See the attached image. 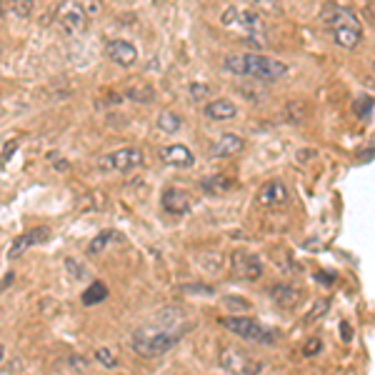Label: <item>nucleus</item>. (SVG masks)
Returning a JSON list of instances; mask_svg holds the SVG:
<instances>
[{
    "instance_id": "f257e3e1",
    "label": "nucleus",
    "mask_w": 375,
    "mask_h": 375,
    "mask_svg": "<svg viewBox=\"0 0 375 375\" xmlns=\"http://www.w3.org/2000/svg\"><path fill=\"white\" fill-rule=\"evenodd\" d=\"M223 68L233 76L255 78L263 83H276L288 76V65L260 53H233L223 60Z\"/></svg>"
},
{
    "instance_id": "f03ea898",
    "label": "nucleus",
    "mask_w": 375,
    "mask_h": 375,
    "mask_svg": "<svg viewBox=\"0 0 375 375\" xmlns=\"http://www.w3.org/2000/svg\"><path fill=\"white\" fill-rule=\"evenodd\" d=\"M320 18L330 28L335 43L340 48L353 50V48L360 45V41H363V25H360V20L355 18L353 10L338 6V3H325L320 10Z\"/></svg>"
},
{
    "instance_id": "7ed1b4c3",
    "label": "nucleus",
    "mask_w": 375,
    "mask_h": 375,
    "mask_svg": "<svg viewBox=\"0 0 375 375\" xmlns=\"http://www.w3.org/2000/svg\"><path fill=\"white\" fill-rule=\"evenodd\" d=\"M188 330L190 328L170 325V323H165L160 328H138L133 333V351L143 358H158L168 353L170 348H176Z\"/></svg>"
},
{
    "instance_id": "20e7f679",
    "label": "nucleus",
    "mask_w": 375,
    "mask_h": 375,
    "mask_svg": "<svg viewBox=\"0 0 375 375\" xmlns=\"http://www.w3.org/2000/svg\"><path fill=\"white\" fill-rule=\"evenodd\" d=\"M223 325H225V330H230V333L238 335V338L248 340V343H265V346H270V343L278 340L276 330L263 328L258 320H253V318H246V316L223 318Z\"/></svg>"
},
{
    "instance_id": "39448f33",
    "label": "nucleus",
    "mask_w": 375,
    "mask_h": 375,
    "mask_svg": "<svg viewBox=\"0 0 375 375\" xmlns=\"http://www.w3.org/2000/svg\"><path fill=\"white\" fill-rule=\"evenodd\" d=\"M218 363L230 375H260V370L265 368L263 360L253 358L246 351H238V348H223L218 355Z\"/></svg>"
},
{
    "instance_id": "423d86ee",
    "label": "nucleus",
    "mask_w": 375,
    "mask_h": 375,
    "mask_svg": "<svg viewBox=\"0 0 375 375\" xmlns=\"http://www.w3.org/2000/svg\"><path fill=\"white\" fill-rule=\"evenodd\" d=\"M220 23H223L225 28H243L246 30L248 41H258V38H263V33H265L263 18H260L258 13L243 10V8H238V6H230L228 10L220 15Z\"/></svg>"
},
{
    "instance_id": "0eeeda50",
    "label": "nucleus",
    "mask_w": 375,
    "mask_h": 375,
    "mask_svg": "<svg viewBox=\"0 0 375 375\" xmlns=\"http://www.w3.org/2000/svg\"><path fill=\"white\" fill-rule=\"evenodd\" d=\"M55 20H58V25L68 36H78L88 25V15H85V10H83L78 0H63L58 10H55Z\"/></svg>"
},
{
    "instance_id": "6e6552de",
    "label": "nucleus",
    "mask_w": 375,
    "mask_h": 375,
    "mask_svg": "<svg viewBox=\"0 0 375 375\" xmlns=\"http://www.w3.org/2000/svg\"><path fill=\"white\" fill-rule=\"evenodd\" d=\"M146 155H143L141 148H118L115 153L106 155V158L100 160V168L103 170H120V173H128V170L141 168Z\"/></svg>"
},
{
    "instance_id": "1a4fd4ad",
    "label": "nucleus",
    "mask_w": 375,
    "mask_h": 375,
    "mask_svg": "<svg viewBox=\"0 0 375 375\" xmlns=\"http://www.w3.org/2000/svg\"><path fill=\"white\" fill-rule=\"evenodd\" d=\"M233 273L243 281H258L263 276V263L258 255H253L248 250H235L233 253Z\"/></svg>"
},
{
    "instance_id": "9d476101",
    "label": "nucleus",
    "mask_w": 375,
    "mask_h": 375,
    "mask_svg": "<svg viewBox=\"0 0 375 375\" xmlns=\"http://www.w3.org/2000/svg\"><path fill=\"white\" fill-rule=\"evenodd\" d=\"M160 160H163L168 168H178V170H190L195 165V155L193 150L183 143H173V146L160 148Z\"/></svg>"
},
{
    "instance_id": "9b49d317",
    "label": "nucleus",
    "mask_w": 375,
    "mask_h": 375,
    "mask_svg": "<svg viewBox=\"0 0 375 375\" xmlns=\"http://www.w3.org/2000/svg\"><path fill=\"white\" fill-rule=\"evenodd\" d=\"M48 238H50V230L48 228H43V225H38V228H30V230H25L20 238H15L13 241V248L8 250V258L10 260H15V258H20L28 248H33V246H41V243H45Z\"/></svg>"
},
{
    "instance_id": "f8f14e48",
    "label": "nucleus",
    "mask_w": 375,
    "mask_h": 375,
    "mask_svg": "<svg viewBox=\"0 0 375 375\" xmlns=\"http://www.w3.org/2000/svg\"><path fill=\"white\" fill-rule=\"evenodd\" d=\"M106 55L120 68H130L138 60V48L128 41H108L106 43Z\"/></svg>"
},
{
    "instance_id": "ddd939ff",
    "label": "nucleus",
    "mask_w": 375,
    "mask_h": 375,
    "mask_svg": "<svg viewBox=\"0 0 375 375\" xmlns=\"http://www.w3.org/2000/svg\"><path fill=\"white\" fill-rule=\"evenodd\" d=\"M288 198H290V193H288V185L283 181H268L263 188H260V193H258L260 206H265V208L285 206Z\"/></svg>"
},
{
    "instance_id": "4468645a",
    "label": "nucleus",
    "mask_w": 375,
    "mask_h": 375,
    "mask_svg": "<svg viewBox=\"0 0 375 375\" xmlns=\"http://www.w3.org/2000/svg\"><path fill=\"white\" fill-rule=\"evenodd\" d=\"M163 208L173 215H185L193 211V198L181 188H168L163 193Z\"/></svg>"
},
{
    "instance_id": "2eb2a0df",
    "label": "nucleus",
    "mask_w": 375,
    "mask_h": 375,
    "mask_svg": "<svg viewBox=\"0 0 375 375\" xmlns=\"http://www.w3.org/2000/svg\"><path fill=\"white\" fill-rule=\"evenodd\" d=\"M243 148H246V141H243L241 135L225 133L211 146V155L213 158H233V155H238Z\"/></svg>"
},
{
    "instance_id": "dca6fc26",
    "label": "nucleus",
    "mask_w": 375,
    "mask_h": 375,
    "mask_svg": "<svg viewBox=\"0 0 375 375\" xmlns=\"http://www.w3.org/2000/svg\"><path fill=\"white\" fill-rule=\"evenodd\" d=\"M206 115L211 118V120H233L235 115H238V108H235L233 100H225V98H218V100H211L206 108Z\"/></svg>"
},
{
    "instance_id": "f3484780",
    "label": "nucleus",
    "mask_w": 375,
    "mask_h": 375,
    "mask_svg": "<svg viewBox=\"0 0 375 375\" xmlns=\"http://www.w3.org/2000/svg\"><path fill=\"white\" fill-rule=\"evenodd\" d=\"M270 298L278 308H295L300 303V290L293 285H273L270 288Z\"/></svg>"
},
{
    "instance_id": "a211bd4d",
    "label": "nucleus",
    "mask_w": 375,
    "mask_h": 375,
    "mask_svg": "<svg viewBox=\"0 0 375 375\" xmlns=\"http://www.w3.org/2000/svg\"><path fill=\"white\" fill-rule=\"evenodd\" d=\"M0 8H3L6 15L23 20V18H30V13H33V0H3Z\"/></svg>"
},
{
    "instance_id": "6ab92c4d",
    "label": "nucleus",
    "mask_w": 375,
    "mask_h": 375,
    "mask_svg": "<svg viewBox=\"0 0 375 375\" xmlns=\"http://www.w3.org/2000/svg\"><path fill=\"white\" fill-rule=\"evenodd\" d=\"M108 298V285L106 283H100V281H93L90 283V288H85V293H83V305H98L103 303V300Z\"/></svg>"
},
{
    "instance_id": "aec40b11",
    "label": "nucleus",
    "mask_w": 375,
    "mask_h": 375,
    "mask_svg": "<svg viewBox=\"0 0 375 375\" xmlns=\"http://www.w3.org/2000/svg\"><path fill=\"white\" fill-rule=\"evenodd\" d=\"M158 128L163 130V133H178V130L183 128V118L181 115H176L173 111H163L158 115Z\"/></svg>"
},
{
    "instance_id": "412c9836",
    "label": "nucleus",
    "mask_w": 375,
    "mask_h": 375,
    "mask_svg": "<svg viewBox=\"0 0 375 375\" xmlns=\"http://www.w3.org/2000/svg\"><path fill=\"white\" fill-rule=\"evenodd\" d=\"M233 188H235V181H230V178H225V176H213V178H208V181H203V190H208V193H228Z\"/></svg>"
},
{
    "instance_id": "4be33fe9",
    "label": "nucleus",
    "mask_w": 375,
    "mask_h": 375,
    "mask_svg": "<svg viewBox=\"0 0 375 375\" xmlns=\"http://www.w3.org/2000/svg\"><path fill=\"white\" fill-rule=\"evenodd\" d=\"M125 98L135 100V103H153L155 100V90L150 85H133L125 90Z\"/></svg>"
},
{
    "instance_id": "5701e85b",
    "label": "nucleus",
    "mask_w": 375,
    "mask_h": 375,
    "mask_svg": "<svg viewBox=\"0 0 375 375\" xmlns=\"http://www.w3.org/2000/svg\"><path fill=\"white\" fill-rule=\"evenodd\" d=\"M113 238H115V233H113V230H103V233L95 235L93 241H90L88 253H90V255H98V253L103 250V248H108V243H111Z\"/></svg>"
},
{
    "instance_id": "b1692460",
    "label": "nucleus",
    "mask_w": 375,
    "mask_h": 375,
    "mask_svg": "<svg viewBox=\"0 0 375 375\" xmlns=\"http://www.w3.org/2000/svg\"><path fill=\"white\" fill-rule=\"evenodd\" d=\"M353 108H355V115L360 118V120L370 118L373 115V95H360V98L353 103Z\"/></svg>"
},
{
    "instance_id": "393cba45",
    "label": "nucleus",
    "mask_w": 375,
    "mask_h": 375,
    "mask_svg": "<svg viewBox=\"0 0 375 375\" xmlns=\"http://www.w3.org/2000/svg\"><path fill=\"white\" fill-rule=\"evenodd\" d=\"M95 360H98L100 365H106V368H115L118 365V358L111 348H98V351H95Z\"/></svg>"
},
{
    "instance_id": "a878e982",
    "label": "nucleus",
    "mask_w": 375,
    "mask_h": 375,
    "mask_svg": "<svg viewBox=\"0 0 375 375\" xmlns=\"http://www.w3.org/2000/svg\"><path fill=\"white\" fill-rule=\"evenodd\" d=\"M253 6L258 8V10L265 13H281V0H250Z\"/></svg>"
},
{
    "instance_id": "bb28decb",
    "label": "nucleus",
    "mask_w": 375,
    "mask_h": 375,
    "mask_svg": "<svg viewBox=\"0 0 375 375\" xmlns=\"http://www.w3.org/2000/svg\"><path fill=\"white\" fill-rule=\"evenodd\" d=\"M208 95H211V88L203 85V83H193V85H190V98L193 100H206Z\"/></svg>"
},
{
    "instance_id": "cd10ccee",
    "label": "nucleus",
    "mask_w": 375,
    "mask_h": 375,
    "mask_svg": "<svg viewBox=\"0 0 375 375\" xmlns=\"http://www.w3.org/2000/svg\"><path fill=\"white\" fill-rule=\"evenodd\" d=\"M320 348H323L320 340H318V338H311V340H308V343L303 346V355H305V358L318 355V353H320Z\"/></svg>"
},
{
    "instance_id": "c85d7f7f",
    "label": "nucleus",
    "mask_w": 375,
    "mask_h": 375,
    "mask_svg": "<svg viewBox=\"0 0 375 375\" xmlns=\"http://www.w3.org/2000/svg\"><path fill=\"white\" fill-rule=\"evenodd\" d=\"M323 313H328V300H318L316 303V308H313V313L308 318H305V323H311V320H316L318 316H323Z\"/></svg>"
},
{
    "instance_id": "c756f323",
    "label": "nucleus",
    "mask_w": 375,
    "mask_h": 375,
    "mask_svg": "<svg viewBox=\"0 0 375 375\" xmlns=\"http://www.w3.org/2000/svg\"><path fill=\"white\" fill-rule=\"evenodd\" d=\"M71 365H73V368H76V370H85V368H88V358L73 355V358H71Z\"/></svg>"
},
{
    "instance_id": "7c9ffc66",
    "label": "nucleus",
    "mask_w": 375,
    "mask_h": 375,
    "mask_svg": "<svg viewBox=\"0 0 375 375\" xmlns=\"http://www.w3.org/2000/svg\"><path fill=\"white\" fill-rule=\"evenodd\" d=\"M6 148H8V150H3V155H0V163H3V165H6L8 160H10L13 153H15V143H8Z\"/></svg>"
},
{
    "instance_id": "2f4dec72",
    "label": "nucleus",
    "mask_w": 375,
    "mask_h": 375,
    "mask_svg": "<svg viewBox=\"0 0 375 375\" xmlns=\"http://www.w3.org/2000/svg\"><path fill=\"white\" fill-rule=\"evenodd\" d=\"M340 338H343V340L353 338V330H351V325H348V323H340Z\"/></svg>"
},
{
    "instance_id": "473e14b6",
    "label": "nucleus",
    "mask_w": 375,
    "mask_h": 375,
    "mask_svg": "<svg viewBox=\"0 0 375 375\" xmlns=\"http://www.w3.org/2000/svg\"><path fill=\"white\" fill-rule=\"evenodd\" d=\"M3 358H6V348L0 346V363H3Z\"/></svg>"
}]
</instances>
